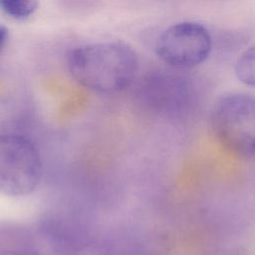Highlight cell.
Segmentation results:
<instances>
[{
	"mask_svg": "<svg viewBox=\"0 0 255 255\" xmlns=\"http://www.w3.org/2000/svg\"><path fill=\"white\" fill-rule=\"evenodd\" d=\"M72 77L84 88L104 95L127 89L133 81L138 62L134 51L122 42H98L79 46L68 56Z\"/></svg>",
	"mask_w": 255,
	"mask_h": 255,
	"instance_id": "1",
	"label": "cell"
},
{
	"mask_svg": "<svg viewBox=\"0 0 255 255\" xmlns=\"http://www.w3.org/2000/svg\"><path fill=\"white\" fill-rule=\"evenodd\" d=\"M211 128L219 143L231 153L254 157L255 103L252 96L231 93L222 96L211 113Z\"/></svg>",
	"mask_w": 255,
	"mask_h": 255,
	"instance_id": "2",
	"label": "cell"
},
{
	"mask_svg": "<svg viewBox=\"0 0 255 255\" xmlns=\"http://www.w3.org/2000/svg\"><path fill=\"white\" fill-rule=\"evenodd\" d=\"M43 176L41 154L32 140L15 133L0 134V193H33Z\"/></svg>",
	"mask_w": 255,
	"mask_h": 255,
	"instance_id": "3",
	"label": "cell"
},
{
	"mask_svg": "<svg viewBox=\"0 0 255 255\" xmlns=\"http://www.w3.org/2000/svg\"><path fill=\"white\" fill-rule=\"evenodd\" d=\"M212 40L209 31L192 21L176 23L157 38L158 58L174 69H190L202 64L209 56Z\"/></svg>",
	"mask_w": 255,
	"mask_h": 255,
	"instance_id": "4",
	"label": "cell"
},
{
	"mask_svg": "<svg viewBox=\"0 0 255 255\" xmlns=\"http://www.w3.org/2000/svg\"><path fill=\"white\" fill-rule=\"evenodd\" d=\"M255 54L254 48L250 47L245 50L237 59L235 64V75L237 79L246 86L253 87L255 83Z\"/></svg>",
	"mask_w": 255,
	"mask_h": 255,
	"instance_id": "5",
	"label": "cell"
},
{
	"mask_svg": "<svg viewBox=\"0 0 255 255\" xmlns=\"http://www.w3.org/2000/svg\"><path fill=\"white\" fill-rule=\"evenodd\" d=\"M35 0H0V9L16 19H26L36 10Z\"/></svg>",
	"mask_w": 255,
	"mask_h": 255,
	"instance_id": "6",
	"label": "cell"
},
{
	"mask_svg": "<svg viewBox=\"0 0 255 255\" xmlns=\"http://www.w3.org/2000/svg\"><path fill=\"white\" fill-rule=\"evenodd\" d=\"M8 37V30L4 26H0V49L5 44Z\"/></svg>",
	"mask_w": 255,
	"mask_h": 255,
	"instance_id": "7",
	"label": "cell"
},
{
	"mask_svg": "<svg viewBox=\"0 0 255 255\" xmlns=\"http://www.w3.org/2000/svg\"><path fill=\"white\" fill-rule=\"evenodd\" d=\"M0 255H24V254L16 249L4 248V249H0Z\"/></svg>",
	"mask_w": 255,
	"mask_h": 255,
	"instance_id": "8",
	"label": "cell"
}]
</instances>
